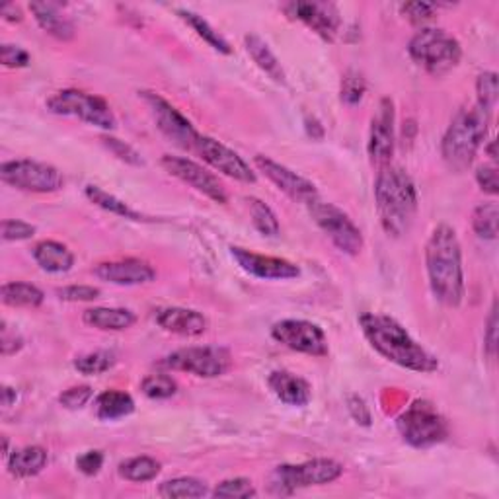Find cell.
<instances>
[{"instance_id":"obj_6","label":"cell","mask_w":499,"mask_h":499,"mask_svg":"<svg viewBox=\"0 0 499 499\" xmlns=\"http://www.w3.org/2000/svg\"><path fill=\"white\" fill-rule=\"evenodd\" d=\"M344 474V466L332 458H314L301 464H281L272 472V490L275 494H293L301 487L324 486L336 482Z\"/></svg>"},{"instance_id":"obj_45","label":"cell","mask_w":499,"mask_h":499,"mask_svg":"<svg viewBox=\"0 0 499 499\" xmlns=\"http://www.w3.org/2000/svg\"><path fill=\"white\" fill-rule=\"evenodd\" d=\"M90 398H92V388L83 384L68 388V391L59 396V402H61V406L67 408V410H81V408L90 402Z\"/></svg>"},{"instance_id":"obj_39","label":"cell","mask_w":499,"mask_h":499,"mask_svg":"<svg viewBox=\"0 0 499 499\" xmlns=\"http://www.w3.org/2000/svg\"><path fill=\"white\" fill-rule=\"evenodd\" d=\"M476 92H478V102L487 112H494V107L497 104V94H499V86H497V75L495 73H484L478 76L476 83Z\"/></svg>"},{"instance_id":"obj_44","label":"cell","mask_w":499,"mask_h":499,"mask_svg":"<svg viewBox=\"0 0 499 499\" xmlns=\"http://www.w3.org/2000/svg\"><path fill=\"white\" fill-rule=\"evenodd\" d=\"M59 298L68 303H90L96 301L99 297V289L98 287H90V285H71V287H63L57 289Z\"/></svg>"},{"instance_id":"obj_52","label":"cell","mask_w":499,"mask_h":499,"mask_svg":"<svg viewBox=\"0 0 499 499\" xmlns=\"http://www.w3.org/2000/svg\"><path fill=\"white\" fill-rule=\"evenodd\" d=\"M0 14L6 20V22H22V12H20V8L16 4H6L0 10Z\"/></svg>"},{"instance_id":"obj_40","label":"cell","mask_w":499,"mask_h":499,"mask_svg":"<svg viewBox=\"0 0 499 499\" xmlns=\"http://www.w3.org/2000/svg\"><path fill=\"white\" fill-rule=\"evenodd\" d=\"M215 497H241V499H248V497H256L257 492L254 484L248 480V478H231V480H225L215 487L213 492Z\"/></svg>"},{"instance_id":"obj_51","label":"cell","mask_w":499,"mask_h":499,"mask_svg":"<svg viewBox=\"0 0 499 499\" xmlns=\"http://www.w3.org/2000/svg\"><path fill=\"white\" fill-rule=\"evenodd\" d=\"M495 332H497V308H495V303H494L490 318H487V330H486V349H487V355H490V357L495 355V345H497Z\"/></svg>"},{"instance_id":"obj_38","label":"cell","mask_w":499,"mask_h":499,"mask_svg":"<svg viewBox=\"0 0 499 499\" xmlns=\"http://www.w3.org/2000/svg\"><path fill=\"white\" fill-rule=\"evenodd\" d=\"M367 90V83L363 75L359 71H347L342 78V88H339V96H342V102L347 106H357L361 102Z\"/></svg>"},{"instance_id":"obj_42","label":"cell","mask_w":499,"mask_h":499,"mask_svg":"<svg viewBox=\"0 0 499 499\" xmlns=\"http://www.w3.org/2000/svg\"><path fill=\"white\" fill-rule=\"evenodd\" d=\"M102 143L107 147V151L115 154L119 161H123L127 164H133V166H141L143 164V158L139 154L131 145H127L123 141H119L115 137H104Z\"/></svg>"},{"instance_id":"obj_11","label":"cell","mask_w":499,"mask_h":499,"mask_svg":"<svg viewBox=\"0 0 499 499\" xmlns=\"http://www.w3.org/2000/svg\"><path fill=\"white\" fill-rule=\"evenodd\" d=\"M231 353L218 345H197L182 347L164 357L162 365L172 371H182L202 378H215L225 375L231 368Z\"/></svg>"},{"instance_id":"obj_25","label":"cell","mask_w":499,"mask_h":499,"mask_svg":"<svg viewBox=\"0 0 499 499\" xmlns=\"http://www.w3.org/2000/svg\"><path fill=\"white\" fill-rule=\"evenodd\" d=\"M84 324L102 332H123L135 324V314L127 308H88L83 314Z\"/></svg>"},{"instance_id":"obj_14","label":"cell","mask_w":499,"mask_h":499,"mask_svg":"<svg viewBox=\"0 0 499 499\" xmlns=\"http://www.w3.org/2000/svg\"><path fill=\"white\" fill-rule=\"evenodd\" d=\"M162 166H164L168 174H172L174 178L182 179L184 184L192 186L195 192L203 194L205 197L211 199V202L221 203V205H225L228 202L226 189L221 182H218V178H215L211 172H207L203 166H199L197 162L189 161V158L164 154L162 156Z\"/></svg>"},{"instance_id":"obj_31","label":"cell","mask_w":499,"mask_h":499,"mask_svg":"<svg viewBox=\"0 0 499 499\" xmlns=\"http://www.w3.org/2000/svg\"><path fill=\"white\" fill-rule=\"evenodd\" d=\"M178 14H179V18H182L189 28L194 29V32L199 37L205 39V42L211 45L215 51L223 53V55H231L233 53V49H231V45H228L226 39L221 34H218L215 28H211V24H209L207 20H203V16L192 12V10H178Z\"/></svg>"},{"instance_id":"obj_16","label":"cell","mask_w":499,"mask_h":499,"mask_svg":"<svg viewBox=\"0 0 499 499\" xmlns=\"http://www.w3.org/2000/svg\"><path fill=\"white\" fill-rule=\"evenodd\" d=\"M394 154V104L391 98L378 102L368 131V156L376 166H388Z\"/></svg>"},{"instance_id":"obj_54","label":"cell","mask_w":499,"mask_h":499,"mask_svg":"<svg viewBox=\"0 0 499 499\" xmlns=\"http://www.w3.org/2000/svg\"><path fill=\"white\" fill-rule=\"evenodd\" d=\"M487 153H490L492 161H495V158H497V154H495V141H492V143H490V147H487Z\"/></svg>"},{"instance_id":"obj_49","label":"cell","mask_w":499,"mask_h":499,"mask_svg":"<svg viewBox=\"0 0 499 499\" xmlns=\"http://www.w3.org/2000/svg\"><path fill=\"white\" fill-rule=\"evenodd\" d=\"M104 466V453L99 451H88L76 458V468L86 476H94Z\"/></svg>"},{"instance_id":"obj_30","label":"cell","mask_w":499,"mask_h":499,"mask_svg":"<svg viewBox=\"0 0 499 499\" xmlns=\"http://www.w3.org/2000/svg\"><path fill=\"white\" fill-rule=\"evenodd\" d=\"M84 194H86V197H88L90 202H92L96 207L104 209V211H107V213L117 215V217H123V218H129V221H148L147 217H143L141 213H137L135 209L129 207L125 202H122V199H117L115 195L107 194L106 189H102V187H98V186H86Z\"/></svg>"},{"instance_id":"obj_10","label":"cell","mask_w":499,"mask_h":499,"mask_svg":"<svg viewBox=\"0 0 499 499\" xmlns=\"http://www.w3.org/2000/svg\"><path fill=\"white\" fill-rule=\"evenodd\" d=\"M0 179L10 187L29 194H53L63 187L61 172L51 164L37 161H10L0 166Z\"/></svg>"},{"instance_id":"obj_33","label":"cell","mask_w":499,"mask_h":499,"mask_svg":"<svg viewBox=\"0 0 499 499\" xmlns=\"http://www.w3.org/2000/svg\"><path fill=\"white\" fill-rule=\"evenodd\" d=\"M158 494L166 499H176V497H203L209 494L205 482L197 480V478H174V480H168L161 484L158 487Z\"/></svg>"},{"instance_id":"obj_19","label":"cell","mask_w":499,"mask_h":499,"mask_svg":"<svg viewBox=\"0 0 499 499\" xmlns=\"http://www.w3.org/2000/svg\"><path fill=\"white\" fill-rule=\"evenodd\" d=\"M231 254L236 259V264L241 265L246 273L259 277V279H269V281H285V279H295L301 275L293 262L283 257H273V256H262L250 250L233 246Z\"/></svg>"},{"instance_id":"obj_24","label":"cell","mask_w":499,"mask_h":499,"mask_svg":"<svg viewBox=\"0 0 499 499\" xmlns=\"http://www.w3.org/2000/svg\"><path fill=\"white\" fill-rule=\"evenodd\" d=\"M32 256L36 264L47 273H67L75 265V254L61 242L44 241L34 246Z\"/></svg>"},{"instance_id":"obj_34","label":"cell","mask_w":499,"mask_h":499,"mask_svg":"<svg viewBox=\"0 0 499 499\" xmlns=\"http://www.w3.org/2000/svg\"><path fill=\"white\" fill-rule=\"evenodd\" d=\"M497 218L499 207L497 203H482L474 209L472 215V228L474 233L484 238V241H495L497 238Z\"/></svg>"},{"instance_id":"obj_9","label":"cell","mask_w":499,"mask_h":499,"mask_svg":"<svg viewBox=\"0 0 499 499\" xmlns=\"http://www.w3.org/2000/svg\"><path fill=\"white\" fill-rule=\"evenodd\" d=\"M308 213L314 218V223L322 228V233L330 238L332 244L347 256H357L363 250V234L359 226L344 213L342 209L321 202V197L308 203Z\"/></svg>"},{"instance_id":"obj_53","label":"cell","mask_w":499,"mask_h":499,"mask_svg":"<svg viewBox=\"0 0 499 499\" xmlns=\"http://www.w3.org/2000/svg\"><path fill=\"white\" fill-rule=\"evenodd\" d=\"M14 402H16V391L10 386H4L3 388V404L8 408V406H12Z\"/></svg>"},{"instance_id":"obj_18","label":"cell","mask_w":499,"mask_h":499,"mask_svg":"<svg viewBox=\"0 0 499 499\" xmlns=\"http://www.w3.org/2000/svg\"><path fill=\"white\" fill-rule=\"evenodd\" d=\"M254 162L269 178V182H273L285 195L291 197L293 202L308 205L313 203L314 199H318L316 186L313 182H308L306 178L293 172V170H289L287 166L279 164L264 154H257L254 158Z\"/></svg>"},{"instance_id":"obj_29","label":"cell","mask_w":499,"mask_h":499,"mask_svg":"<svg viewBox=\"0 0 499 499\" xmlns=\"http://www.w3.org/2000/svg\"><path fill=\"white\" fill-rule=\"evenodd\" d=\"M0 298L6 306L14 308H37L44 303V291L32 283L24 281H10L0 289Z\"/></svg>"},{"instance_id":"obj_20","label":"cell","mask_w":499,"mask_h":499,"mask_svg":"<svg viewBox=\"0 0 499 499\" xmlns=\"http://www.w3.org/2000/svg\"><path fill=\"white\" fill-rule=\"evenodd\" d=\"M96 277L102 281L114 283V285H145L154 281L156 272L151 264L143 262V259L127 257L117 259V262H104L96 265L94 269Z\"/></svg>"},{"instance_id":"obj_4","label":"cell","mask_w":499,"mask_h":499,"mask_svg":"<svg viewBox=\"0 0 499 499\" xmlns=\"http://www.w3.org/2000/svg\"><path fill=\"white\" fill-rule=\"evenodd\" d=\"M490 119L492 112H487L480 104L463 107L456 114L441 143L443 161L448 168L455 172H463L474 162V156L484 145Z\"/></svg>"},{"instance_id":"obj_7","label":"cell","mask_w":499,"mask_h":499,"mask_svg":"<svg viewBox=\"0 0 499 499\" xmlns=\"http://www.w3.org/2000/svg\"><path fill=\"white\" fill-rule=\"evenodd\" d=\"M47 107L57 115L76 117L88 125L107 129V131L117 127L115 114L106 99L94 94H86L83 90H59L47 99Z\"/></svg>"},{"instance_id":"obj_43","label":"cell","mask_w":499,"mask_h":499,"mask_svg":"<svg viewBox=\"0 0 499 499\" xmlns=\"http://www.w3.org/2000/svg\"><path fill=\"white\" fill-rule=\"evenodd\" d=\"M437 6L432 3H406L402 4V14L416 26H425L435 18Z\"/></svg>"},{"instance_id":"obj_32","label":"cell","mask_w":499,"mask_h":499,"mask_svg":"<svg viewBox=\"0 0 499 499\" xmlns=\"http://www.w3.org/2000/svg\"><path fill=\"white\" fill-rule=\"evenodd\" d=\"M158 474H161V463L151 456H133L119 464V476L129 482H151Z\"/></svg>"},{"instance_id":"obj_50","label":"cell","mask_w":499,"mask_h":499,"mask_svg":"<svg viewBox=\"0 0 499 499\" xmlns=\"http://www.w3.org/2000/svg\"><path fill=\"white\" fill-rule=\"evenodd\" d=\"M0 344H3V355L8 357L16 352L22 349V337H20L16 332H10V328L6 322H3V339H0Z\"/></svg>"},{"instance_id":"obj_47","label":"cell","mask_w":499,"mask_h":499,"mask_svg":"<svg viewBox=\"0 0 499 499\" xmlns=\"http://www.w3.org/2000/svg\"><path fill=\"white\" fill-rule=\"evenodd\" d=\"M347 410L352 414L357 424H361L365 427L371 425V410H368L367 402L359 394H349L347 396Z\"/></svg>"},{"instance_id":"obj_46","label":"cell","mask_w":499,"mask_h":499,"mask_svg":"<svg viewBox=\"0 0 499 499\" xmlns=\"http://www.w3.org/2000/svg\"><path fill=\"white\" fill-rule=\"evenodd\" d=\"M0 61L8 68H22L29 65V53L18 45L4 44L0 47Z\"/></svg>"},{"instance_id":"obj_5","label":"cell","mask_w":499,"mask_h":499,"mask_svg":"<svg viewBox=\"0 0 499 499\" xmlns=\"http://www.w3.org/2000/svg\"><path fill=\"white\" fill-rule=\"evenodd\" d=\"M408 51L419 67H424L429 75L437 78L451 73L463 57L461 44L445 29L437 28L419 29L408 45Z\"/></svg>"},{"instance_id":"obj_35","label":"cell","mask_w":499,"mask_h":499,"mask_svg":"<svg viewBox=\"0 0 499 499\" xmlns=\"http://www.w3.org/2000/svg\"><path fill=\"white\" fill-rule=\"evenodd\" d=\"M248 203H250V215H252V223L257 231L264 236H272V238L279 236L281 226H279L273 209L265 205L262 199H256V197H250Z\"/></svg>"},{"instance_id":"obj_48","label":"cell","mask_w":499,"mask_h":499,"mask_svg":"<svg viewBox=\"0 0 499 499\" xmlns=\"http://www.w3.org/2000/svg\"><path fill=\"white\" fill-rule=\"evenodd\" d=\"M476 182L480 186L482 192L495 195L499 192V178L495 166H480L476 172Z\"/></svg>"},{"instance_id":"obj_8","label":"cell","mask_w":499,"mask_h":499,"mask_svg":"<svg viewBox=\"0 0 499 499\" xmlns=\"http://www.w3.org/2000/svg\"><path fill=\"white\" fill-rule=\"evenodd\" d=\"M396 425L404 441L417 448L441 443L448 433L445 417L435 410L432 402L425 400H417L402 412L396 419Z\"/></svg>"},{"instance_id":"obj_26","label":"cell","mask_w":499,"mask_h":499,"mask_svg":"<svg viewBox=\"0 0 499 499\" xmlns=\"http://www.w3.org/2000/svg\"><path fill=\"white\" fill-rule=\"evenodd\" d=\"M47 466V451L44 447H22L8 455V471L16 478H32Z\"/></svg>"},{"instance_id":"obj_23","label":"cell","mask_w":499,"mask_h":499,"mask_svg":"<svg viewBox=\"0 0 499 499\" xmlns=\"http://www.w3.org/2000/svg\"><path fill=\"white\" fill-rule=\"evenodd\" d=\"M29 10H32L37 26L42 28L45 34L53 36L55 39H61V42H71V39L75 37V34H76L75 24L67 16H63V12L59 10L57 4L32 3L29 4Z\"/></svg>"},{"instance_id":"obj_3","label":"cell","mask_w":499,"mask_h":499,"mask_svg":"<svg viewBox=\"0 0 499 499\" xmlns=\"http://www.w3.org/2000/svg\"><path fill=\"white\" fill-rule=\"evenodd\" d=\"M375 202L381 225L388 234L404 236L417 213V189L402 168L383 166L375 182Z\"/></svg>"},{"instance_id":"obj_13","label":"cell","mask_w":499,"mask_h":499,"mask_svg":"<svg viewBox=\"0 0 499 499\" xmlns=\"http://www.w3.org/2000/svg\"><path fill=\"white\" fill-rule=\"evenodd\" d=\"M272 336L275 342L293 349L297 353L324 357L328 355V339L318 324L308 321H281L273 324Z\"/></svg>"},{"instance_id":"obj_36","label":"cell","mask_w":499,"mask_h":499,"mask_svg":"<svg viewBox=\"0 0 499 499\" xmlns=\"http://www.w3.org/2000/svg\"><path fill=\"white\" fill-rule=\"evenodd\" d=\"M115 365V355L112 352H94L75 359V368L83 375H102Z\"/></svg>"},{"instance_id":"obj_12","label":"cell","mask_w":499,"mask_h":499,"mask_svg":"<svg viewBox=\"0 0 499 499\" xmlns=\"http://www.w3.org/2000/svg\"><path fill=\"white\" fill-rule=\"evenodd\" d=\"M139 96L143 98V102L151 109V114L156 122V127L161 129L162 135L168 137L174 145L187 148V151H194L197 139L202 137L192 122L186 115H182L178 109L164 99L161 94L156 92H139Z\"/></svg>"},{"instance_id":"obj_17","label":"cell","mask_w":499,"mask_h":499,"mask_svg":"<svg viewBox=\"0 0 499 499\" xmlns=\"http://www.w3.org/2000/svg\"><path fill=\"white\" fill-rule=\"evenodd\" d=\"M283 10L289 18L298 20V22L311 28L324 42H334L339 32V24H342L336 4L330 3H303V0H298V3L285 4Z\"/></svg>"},{"instance_id":"obj_1","label":"cell","mask_w":499,"mask_h":499,"mask_svg":"<svg viewBox=\"0 0 499 499\" xmlns=\"http://www.w3.org/2000/svg\"><path fill=\"white\" fill-rule=\"evenodd\" d=\"M359 326L378 353L388 361L416 373H433L439 368L437 359L425 352L394 318L375 313L359 316Z\"/></svg>"},{"instance_id":"obj_37","label":"cell","mask_w":499,"mask_h":499,"mask_svg":"<svg viewBox=\"0 0 499 499\" xmlns=\"http://www.w3.org/2000/svg\"><path fill=\"white\" fill-rule=\"evenodd\" d=\"M141 391L145 396L153 398V400H164V398L176 394L178 384L172 376L156 373V375H148L145 378L141 383Z\"/></svg>"},{"instance_id":"obj_15","label":"cell","mask_w":499,"mask_h":499,"mask_svg":"<svg viewBox=\"0 0 499 499\" xmlns=\"http://www.w3.org/2000/svg\"><path fill=\"white\" fill-rule=\"evenodd\" d=\"M194 151L203 158L207 164H211L218 172H223L228 178H234L238 182L244 184H254L256 174L252 172V168L248 166V162L241 154H236L231 151L226 145L215 141L211 137H199Z\"/></svg>"},{"instance_id":"obj_41","label":"cell","mask_w":499,"mask_h":499,"mask_svg":"<svg viewBox=\"0 0 499 499\" xmlns=\"http://www.w3.org/2000/svg\"><path fill=\"white\" fill-rule=\"evenodd\" d=\"M0 233H3L4 242H20V241H29L36 234V226L18 221V218H4L0 225Z\"/></svg>"},{"instance_id":"obj_21","label":"cell","mask_w":499,"mask_h":499,"mask_svg":"<svg viewBox=\"0 0 499 499\" xmlns=\"http://www.w3.org/2000/svg\"><path fill=\"white\" fill-rule=\"evenodd\" d=\"M154 321L162 330L186 337L202 336L207 330V318L202 313L192 311V308H179V306L158 308L154 314Z\"/></svg>"},{"instance_id":"obj_2","label":"cell","mask_w":499,"mask_h":499,"mask_svg":"<svg viewBox=\"0 0 499 499\" xmlns=\"http://www.w3.org/2000/svg\"><path fill=\"white\" fill-rule=\"evenodd\" d=\"M425 265L429 285L439 303L458 306L464 297L463 252L455 228L437 226L425 248Z\"/></svg>"},{"instance_id":"obj_28","label":"cell","mask_w":499,"mask_h":499,"mask_svg":"<svg viewBox=\"0 0 499 499\" xmlns=\"http://www.w3.org/2000/svg\"><path fill=\"white\" fill-rule=\"evenodd\" d=\"M135 402L131 394L122 391H106L96 398V416L104 422H114L133 414Z\"/></svg>"},{"instance_id":"obj_27","label":"cell","mask_w":499,"mask_h":499,"mask_svg":"<svg viewBox=\"0 0 499 499\" xmlns=\"http://www.w3.org/2000/svg\"><path fill=\"white\" fill-rule=\"evenodd\" d=\"M244 45H246V51L250 53V57L254 59V63L262 68L269 78H273V81L279 84H285V73L281 68V63L277 61L275 53L269 49V45L264 42L262 37L256 34H248L244 37Z\"/></svg>"},{"instance_id":"obj_22","label":"cell","mask_w":499,"mask_h":499,"mask_svg":"<svg viewBox=\"0 0 499 499\" xmlns=\"http://www.w3.org/2000/svg\"><path fill=\"white\" fill-rule=\"evenodd\" d=\"M267 384L272 388V392L279 398V400L289 404V406H297L303 408L313 398V391L311 384H308L305 378L297 376L289 371H275L269 375Z\"/></svg>"}]
</instances>
